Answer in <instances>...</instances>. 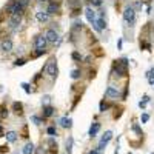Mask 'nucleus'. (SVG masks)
I'll use <instances>...</instances> for the list:
<instances>
[{
	"mask_svg": "<svg viewBox=\"0 0 154 154\" xmlns=\"http://www.w3.org/2000/svg\"><path fill=\"white\" fill-rule=\"evenodd\" d=\"M22 86H23L25 93H28V94H29V93H31V89H29V85H28V83H22Z\"/></svg>",
	"mask_w": 154,
	"mask_h": 154,
	"instance_id": "obj_25",
	"label": "nucleus"
},
{
	"mask_svg": "<svg viewBox=\"0 0 154 154\" xmlns=\"http://www.w3.org/2000/svg\"><path fill=\"white\" fill-rule=\"evenodd\" d=\"M140 120H142V123H146L149 120V114H146V112H143V114L140 116Z\"/></svg>",
	"mask_w": 154,
	"mask_h": 154,
	"instance_id": "obj_21",
	"label": "nucleus"
},
{
	"mask_svg": "<svg viewBox=\"0 0 154 154\" xmlns=\"http://www.w3.org/2000/svg\"><path fill=\"white\" fill-rule=\"evenodd\" d=\"M105 96L111 97V99H117V97H119V89L114 88V86H108L106 91H105Z\"/></svg>",
	"mask_w": 154,
	"mask_h": 154,
	"instance_id": "obj_7",
	"label": "nucleus"
},
{
	"mask_svg": "<svg viewBox=\"0 0 154 154\" xmlns=\"http://www.w3.org/2000/svg\"><path fill=\"white\" fill-rule=\"evenodd\" d=\"M93 25H94V28L97 29V31H103V29L106 28V22H105V19H103V17L97 19V20H96Z\"/></svg>",
	"mask_w": 154,
	"mask_h": 154,
	"instance_id": "obj_9",
	"label": "nucleus"
},
{
	"mask_svg": "<svg viewBox=\"0 0 154 154\" xmlns=\"http://www.w3.org/2000/svg\"><path fill=\"white\" fill-rule=\"evenodd\" d=\"M71 151H73V137H69L66 140V153L71 154Z\"/></svg>",
	"mask_w": 154,
	"mask_h": 154,
	"instance_id": "obj_19",
	"label": "nucleus"
},
{
	"mask_svg": "<svg viewBox=\"0 0 154 154\" xmlns=\"http://www.w3.org/2000/svg\"><path fill=\"white\" fill-rule=\"evenodd\" d=\"M151 154H154V153H151Z\"/></svg>",
	"mask_w": 154,
	"mask_h": 154,
	"instance_id": "obj_36",
	"label": "nucleus"
},
{
	"mask_svg": "<svg viewBox=\"0 0 154 154\" xmlns=\"http://www.w3.org/2000/svg\"><path fill=\"white\" fill-rule=\"evenodd\" d=\"M106 108H108V106H106V105H105V102H100V111L103 112L105 110H106Z\"/></svg>",
	"mask_w": 154,
	"mask_h": 154,
	"instance_id": "obj_29",
	"label": "nucleus"
},
{
	"mask_svg": "<svg viewBox=\"0 0 154 154\" xmlns=\"http://www.w3.org/2000/svg\"><path fill=\"white\" fill-rule=\"evenodd\" d=\"M46 131H48V134H50V136H57V131H56L54 126H50Z\"/></svg>",
	"mask_w": 154,
	"mask_h": 154,
	"instance_id": "obj_22",
	"label": "nucleus"
},
{
	"mask_svg": "<svg viewBox=\"0 0 154 154\" xmlns=\"http://www.w3.org/2000/svg\"><path fill=\"white\" fill-rule=\"evenodd\" d=\"M14 154H19V151H16V153H14Z\"/></svg>",
	"mask_w": 154,
	"mask_h": 154,
	"instance_id": "obj_35",
	"label": "nucleus"
},
{
	"mask_svg": "<svg viewBox=\"0 0 154 154\" xmlns=\"http://www.w3.org/2000/svg\"><path fill=\"white\" fill-rule=\"evenodd\" d=\"M50 100H51V97H50V96H45V97H43V100H42V103H50Z\"/></svg>",
	"mask_w": 154,
	"mask_h": 154,
	"instance_id": "obj_28",
	"label": "nucleus"
},
{
	"mask_svg": "<svg viewBox=\"0 0 154 154\" xmlns=\"http://www.w3.org/2000/svg\"><path fill=\"white\" fill-rule=\"evenodd\" d=\"M45 39H46V42H50V43H56L59 40V34L54 31V29H48V31L45 32Z\"/></svg>",
	"mask_w": 154,
	"mask_h": 154,
	"instance_id": "obj_6",
	"label": "nucleus"
},
{
	"mask_svg": "<svg viewBox=\"0 0 154 154\" xmlns=\"http://www.w3.org/2000/svg\"><path fill=\"white\" fill-rule=\"evenodd\" d=\"M142 102L148 103V102H149V97H148V96H143V100H142Z\"/></svg>",
	"mask_w": 154,
	"mask_h": 154,
	"instance_id": "obj_31",
	"label": "nucleus"
},
{
	"mask_svg": "<svg viewBox=\"0 0 154 154\" xmlns=\"http://www.w3.org/2000/svg\"><path fill=\"white\" fill-rule=\"evenodd\" d=\"M88 154H100V151H99V149H91Z\"/></svg>",
	"mask_w": 154,
	"mask_h": 154,
	"instance_id": "obj_30",
	"label": "nucleus"
},
{
	"mask_svg": "<svg viewBox=\"0 0 154 154\" xmlns=\"http://www.w3.org/2000/svg\"><path fill=\"white\" fill-rule=\"evenodd\" d=\"M36 17H37V20H39L40 23H45V22L50 20V14H48L46 11H45V13L43 11H39V13L36 14Z\"/></svg>",
	"mask_w": 154,
	"mask_h": 154,
	"instance_id": "obj_10",
	"label": "nucleus"
},
{
	"mask_svg": "<svg viewBox=\"0 0 154 154\" xmlns=\"http://www.w3.org/2000/svg\"><path fill=\"white\" fill-rule=\"evenodd\" d=\"M20 14H11V17H9V26L11 28H16V26L20 25Z\"/></svg>",
	"mask_w": 154,
	"mask_h": 154,
	"instance_id": "obj_8",
	"label": "nucleus"
},
{
	"mask_svg": "<svg viewBox=\"0 0 154 154\" xmlns=\"http://www.w3.org/2000/svg\"><path fill=\"white\" fill-rule=\"evenodd\" d=\"M34 46L37 51H45V46H46V39L45 36H37L34 39Z\"/></svg>",
	"mask_w": 154,
	"mask_h": 154,
	"instance_id": "obj_5",
	"label": "nucleus"
},
{
	"mask_svg": "<svg viewBox=\"0 0 154 154\" xmlns=\"http://www.w3.org/2000/svg\"><path fill=\"white\" fill-rule=\"evenodd\" d=\"M99 130H100V123H99V122H94V123L91 125V128H89L88 136H89V137H96V134L99 133Z\"/></svg>",
	"mask_w": 154,
	"mask_h": 154,
	"instance_id": "obj_12",
	"label": "nucleus"
},
{
	"mask_svg": "<svg viewBox=\"0 0 154 154\" xmlns=\"http://www.w3.org/2000/svg\"><path fill=\"white\" fill-rule=\"evenodd\" d=\"M39 2H40V3H46L48 0H39Z\"/></svg>",
	"mask_w": 154,
	"mask_h": 154,
	"instance_id": "obj_33",
	"label": "nucleus"
},
{
	"mask_svg": "<svg viewBox=\"0 0 154 154\" xmlns=\"http://www.w3.org/2000/svg\"><path fill=\"white\" fill-rule=\"evenodd\" d=\"M54 114V108L52 106H43V117H51Z\"/></svg>",
	"mask_w": 154,
	"mask_h": 154,
	"instance_id": "obj_18",
	"label": "nucleus"
},
{
	"mask_svg": "<svg viewBox=\"0 0 154 154\" xmlns=\"http://www.w3.org/2000/svg\"><path fill=\"white\" fill-rule=\"evenodd\" d=\"M45 71H46V74L50 77H56L57 76V62H56L54 59H51L50 62L46 63V66H45Z\"/></svg>",
	"mask_w": 154,
	"mask_h": 154,
	"instance_id": "obj_1",
	"label": "nucleus"
},
{
	"mask_svg": "<svg viewBox=\"0 0 154 154\" xmlns=\"http://www.w3.org/2000/svg\"><path fill=\"white\" fill-rule=\"evenodd\" d=\"M80 69H74L73 71V73H71V79H74V80H76V79H79V77H80Z\"/></svg>",
	"mask_w": 154,
	"mask_h": 154,
	"instance_id": "obj_20",
	"label": "nucleus"
},
{
	"mask_svg": "<svg viewBox=\"0 0 154 154\" xmlns=\"http://www.w3.org/2000/svg\"><path fill=\"white\" fill-rule=\"evenodd\" d=\"M91 3H93V5H96V6H100V5H102V0H91Z\"/></svg>",
	"mask_w": 154,
	"mask_h": 154,
	"instance_id": "obj_27",
	"label": "nucleus"
},
{
	"mask_svg": "<svg viewBox=\"0 0 154 154\" xmlns=\"http://www.w3.org/2000/svg\"><path fill=\"white\" fill-rule=\"evenodd\" d=\"M149 82H151V83L154 85V77H153V79H149Z\"/></svg>",
	"mask_w": 154,
	"mask_h": 154,
	"instance_id": "obj_34",
	"label": "nucleus"
},
{
	"mask_svg": "<svg viewBox=\"0 0 154 154\" xmlns=\"http://www.w3.org/2000/svg\"><path fill=\"white\" fill-rule=\"evenodd\" d=\"M14 65H16V66H19V65H25V60H23V59H17Z\"/></svg>",
	"mask_w": 154,
	"mask_h": 154,
	"instance_id": "obj_26",
	"label": "nucleus"
},
{
	"mask_svg": "<svg viewBox=\"0 0 154 154\" xmlns=\"http://www.w3.org/2000/svg\"><path fill=\"white\" fill-rule=\"evenodd\" d=\"M73 57H74V59H80V56H79L77 52H74V54H73Z\"/></svg>",
	"mask_w": 154,
	"mask_h": 154,
	"instance_id": "obj_32",
	"label": "nucleus"
},
{
	"mask_svg": "<svg viewBox=\"0 0 154 154\" xmlns=\"http://www.w3.org/2000/svg\"><path fill=\"white\" fill-rule=\"evenodd\" d=\"M31 120L36 123V125H40V119L37 117V116H32V117H31Z\"/></svg>",
	"mask_w": 154,
	"mask_h": 154,
	"instance_id": "obj_24",
	"label": "nucleus"
},
{
	"mask_svg": "<svg viewBox=\"0 0 154 154\" xmlns=\"http://www.w3.org/2000/svg\"><path fill=\"white\" fill-rule=\"evenodd\" d=\"M123 19H125L126 23L130 25H134V22H136V11H134V8H126L125 11H123Z\"/></svg>",
	"mask_w": 154,
	"mask_h": 154,
	"instance_id": "obj_2",
	"label": "nucleus"
},
{
	"mask_svg": "<svg viewBox=\"0 0 154 154\" xmlns=\"http://www.w3.org/2000/svg\"><path fill=\"white\" fill-rule=\"evenodd\" d=\"M2 50H3V51H6V52H9L11 50H13V42H11L9 39L3 40V42H2Z\"/></svg>",
	"mask_w": 154,
	"mask_h": 154,
	"instance_id": "obj_14",
	"label": "nucleus"
},
{
	"mask_svg": "<svg viewBox=\"0 0 154 154\" xmlns=\"http://www.w3.org/2000/svg\"><path fill=\"white\" fill-rule=\"evenodd\" d=\"M57 11H59V5H57V3H54V2H52V3H50V6H48L46 13L51 16V14H56Z\"/></svg>",
	"mask_w": 154,
	"mask_h": 154,
	"instance_id": "obj_15",
	"label": "nucleus"
},
{
	"mask_svg": "<svg viewBox=\"0 0 154 154\" xmlns=\"http://www.w3.org/2000/svg\"><path fill=\"white\" fill-rule=\"evenodd\" d=\"M6 140L11 142V143L16 142L17 140V133H16V131H8V133H6Z\"/></svg>",
	"mask_w": 154,
	"mask_h": 154,
	"instance_id": "obj_16",
	"label": "nucleus"
},
{
	"mask_svg": "<svg viewBox=\"0 0 154 154\" xmlns=\"http://www.w3.org/2000/svg\"><path fill=\"white\" fill-rule=\"evenodd\" d=\"M133 130H134V131H136V133L139 134V136H142V130H140V128H139V126L136 125V123H134V125H133Z\"/></svg>",
	"mask_w": 154,
	"mask_h": 154,
	"instance_id": "obj_23",
	"label": "nucleus"
},
{
	"mask_svg": "<svg viewBox=\"0 0 154 154\" xmlns=\"http://www.w3.org/2000/svg\"><path fill=\"white\" fill-rule=\"evenodd\" d=\"M111 137H112V131H106V133L103 134V137L100 139V143H99V146H97V149H99L100 153L105 149V146L108 145V142L111 140Z\"/></svg>",
	"mask_w": 154,
	"mask_h": 154,
	"instance_id": "obj_4",
	"label": "nucleus"
},
{
	"mask_svg": "<svg viewBox=\"0 0 154 154\" xmlns=\"http://www.w3.org/2000/svg\"><path fill=\"white\" fill-rule=\"evenodd\" d=\"M22 153H23V154H32V153H34V145H32V143H26L23 146V149H22Z\"/></svg>",
	"mask_w": 154,
	"mask_h": 154,
	"instance_id": "obj_17",
	"label": "nucleus"
},
{
	"mask_svg": "<svg viewBox=\"0 0 154 154\" xmlns=\"http://www.w3.org/2000/svg\"><path fill=\"white\" fill-rule=\"evenodd\" d=\"M126 65H128V60L126 59H122V60H119L117 63H116V71H117V74L119 76H126Z\"/></svg>",
	"mask_w": 154,
	"mask_h": 154,
	"instance_id": "obj_3",
	"label": "nucleus"
},
{
	"mask_svg": "<svg viewBox=\"0 0 154 154\" xmlns=\"http://www.w3.org/2000/svg\"><path fill=\"white\" fill-rule=\"evenodd\" d=\"M85 16H86V19H88L89 23H94L96 22V13L93 11V8H86L85 9Z\"/></svg>",
	"mask_w": 154,
	"mask_h": 154,
	"instance_id": "obj_11",
	"label": "nucleus"
},
{
	"mask_svg": "<svg viewBox=\"0 0 154 154\" xmlns=\"http://www.w3.org/2000/svg\"><path fill=\"white\" fill-rule=\"evenodd\" d=\"M59 123H60V126L62 128H71V125H73V120L68 119V117H62L59 120Z\"/></svg>",
	"mask_w": 154,
	"mask_h": 154,
	"instance_id": "obj_13",
	"label": "nucleus"
}]
</instances>
